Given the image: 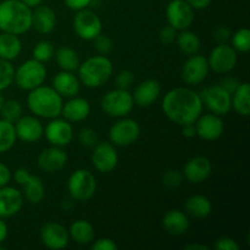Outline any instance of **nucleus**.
<instances>
[{"instance_id": "1", "label": "nucleus", "mask_w": 250, "mask_h": 250, "mask_svg": "<svg viewBox=\"0 0 250 250\" xmlns=\"http://www.w3.org/2000/svg\"><path fill=\"white\" fill-rule=\"evenodd\" d=\"M200 95L195 90L177 87L168 90L163 99V111L170 121L178 126L194 124L203 112Z\"/></svg>"}, {"instance_id": "2", "label": "nucleus", "mask_w": 250, "mask_h": 250, "mask_svg": "<svg viewBox=\"0 0 250 250\" xmlns=\"http://www.w3.org/2000/svg\"><path fill=\"white\" fill-rule=\"evenodd\" d=\"M32 28V9L20 0L0 2V31L23 34Z\"/></svg>"}, {"instance_id": "3", "label": "nucleus", "mask_w": 250, "mask_h": 250, "mask_svg": "<svg viewBox=\"0 0 250 250\" xmlns=\"http://www.w3.org/2000/svg\"><path fill=\"white\" fill-rule=\"evenodd\" d=\"M63 100L62 97L48 85H39L29 90L27 97V106L29 111L37 117L42 119H56L61 115Z\"/></svg>"}, {"instance_id": "4", "label": "nucleus", "mask_w": 250, "mask_h": 250, "mask_svg": "<svg viewBox=\"0 0 250 250\" xmlns=\"http://www.w3.org/2000/svg\"><path fill=\"white\" fill-rule=\"evenodd\" d=\"M78 78L88 88H99L110 80L114 72L111 60L105 55H95L80 63Z\"/></svg>"}, {"instance_id": "5", "label": "nucleus", "mask_w": 250, "mask_h": 250, "mask_svg": "<svg viewBox=\"0 0 250 250\" xmlns=\"http://www.w3.org/2000/svg\"><path fill=\"white\" fill-rule=\"evenodd\" d=\"M45 65L36 59H29L15 70L14 82L20 89L32 90L45 82L46 78Z\"/></svg>"}, {"instance_id": "6", "label": "nucleus", "mask_w": 250, "mask_h": 250, "mask_svg": "<svg viewBox=\"0 0 250 250\" xmlns=\"http://www.w3.org/2000/svg\"><path fill=\"white\" fill-rule=\"evenodd\" d=\"M67 189L72 200L88 202L97 192V180L90 171L77 168L68 177Z\"/></svg>"}, {"instance_id": "7", "label": "nucleus", "mask_w": 250, "mask_h": 250, "mask_svg": "<svg viewBox=\"0 0 250 250\" xmlns=\"http://www.w3.org/2000/svg\"><path fill=\"white\" fill-rule=\"evenodd\" d=\"M103 111L111 117H125L131 114L134 106V100L128 89H116L109 90L102 98Z\"/></svg>"}, {"instance_id": "8", "label": "nucleus", "mask_w": 250, "mask_h": 250, "mask_svg": "<svg viewBox=\"0 0 250 250\" xmlns=\"http://www.w3.org/2000/svg\"><path fill=\"white\" fill-rule=\"evenodd\" d=\"M73 31L83 41H94L103 31V22L94 11L83 9L73 17Z\"/></svg>"}, {"instance_id": "9", "label": "nucleus", "mask_w": 250, "mask_h": 250, "mask_svg": "<svg viewBox=\"0 0 250 250\" xmlns=\"http://www.w3.org/2000/svg\"><path fill=\"white\" fill-rule=\"evenodd\" d=\"M203 105L208 107L212 114L225 116L232 109L231 94L220 84H212L205 87L200 93Z\"/></svg>"}, {"instance_id": "10", "label": "nucleus", "mask_w": 250, "mask_h": 250, "mask_svg": "<svg viewBox=\"0 0 250 250\" xmlns=\"http://www.w3.org/2000/svg\"><path fill=\"white\" fill-rule=\"evenodd\" d=\"M141 134V126L138 122L128 117H121L109 129L110 143L117 146H128L133 144Z\"/></svg>"}, {"instance_id": "11", "label": "nucleus", "mask_w": 250, "mask_h": 250, "mask_svg": "<svg viewBox=\"0 0 250 250\" xmlns=\"http://www.w3.org/2000/svg\"><path fill=\"white\" fill-rule=\"evenodd\" d=\"M208 63L210 70L217 75H227L237 65L238 55L233 46L229 44H217L209 54Z\"/></svg>"}, {"instance_id": "12", "label": "nucleus", "mask_w": 250, "mask_h": 250, "mask_svg": "<svg viewBox=\"0 0 250 250\" xmlns=\"http://www.w3.org/2000/svg\"><path fill=\"white\" fill-rule=\"evenodd\" d=\"M14 178L19 185L23 187V198L31 204H39L45 197V186L38 176L29 173L26 168H17L14 173Z\"/></svg>"}, {"instance_id": "13", "label": "nucleus", "mask_w": 250, "mask_h": 250, "mask_svg": "<svg viewBox=\"0 0 250 250\" xmlns=\"http://www.w3.org/2000/svg\"><path fill=\"white\" fill-rule=\"evenodd\" d=\"M166 20L177 31L188 29L194 22V9L186 0H171L166 6Z\"/></svg>"}, {"instance_id": "14", "label": "nucleus", "mask_w": 250, "mask_h": 250, "mask_svg": "<svg viewBox=\"0 0 250 250\" xmlns=\"http://www.w3.org/2000/svg\"><path fill=\"white\" fill-rule=\"evenodd\" d=\"M92 164L98 172L109 173L116 168L119 164V154L112 143L109 142H98L93 146Z\"/></svg>"}, {"instance_id": "15", "label": "nucleus", "mask_w": 250, "mask_h": 250, "mask_svg": "<svg viewBox=\"0 0 250 250\" xmlns=\"http://www.w3.org/2000/svg\"><path fill=\"white\" fill-rule=\"evenodd\" d=\"M208 59L203 55H190L182 66V78L187 84L198 85L204 82L209 75Z\"/></svg>"}, {"instance_id": "16", "label": "nucleus", "mask_w": 250, "mask_h": 250, "mask_svg": "<svg viewBox=\"0 0 250 250\" xmlns=\"http://www.w3.org/2000/svg\"><path fill=\"white\" fill-rule=\"evenodd\" d=\"M44 136L51 146L63 148L73 139L72 125L65 119H51L44 128Z\"/></svg>"}, {"instance_id": "17", "label": "nucleus", "mask_w": 250, "mask_h": 250, "mask_svg": "<svg viewBox=\"0 0 250 250\" xmlns=\"http://www.w3.org/2000/svg\"><path fill=\"white\" fill-rule=\"evenodd\" d=\"M197 137L204 141H216L225 131V124L221 116L215 114L200 115L194 122Z\"/></svg>"}, {"instance_id": "18", "label": "nucleus", "mask_w": 250, "mask_h": 250, "mask_svg": "<svg viewBox=\"0 0 250 250\" xmlns=\"http://www.w3.org/2000/svg\"><path fill=\"white\" fill-rule=\"evenodd\" d=\"M41 241L46 248L60 250L67 247L70 242L68 229L58 222H48L41 229Z\"/></svg>"}, {"instance_id": "19", "label": "nucleus", "mask_w": 250, "mask_h": 250, "mask_svg": "<svg viewBox=\"0 0 250 250\" xmlns=\"http://www.w3.org/2000/svg\"><path fill=\"white\" fill-rule=\"evenodd\" d=\"M14 125L17 138L24 143H34L44 136V126L37 116H21Z\"/></svg>"}, {"instance_id": "20", "label": "nucleus", "mask_w": 250, "mask_h": 250, "mask_svg": "<svg viewBox=\"0 0 250 250\" xmlns=\"http://www.w3.org/2000/svg\"><path fill=\"white\" fill-rule=\"evenodd\" d=\"M67 160L68 156L62 148L51 146L50 148L44 149L39 154L38 166L44 172H58V171L62 170L65 167L66 164H67Z\"/></svg>"}, {"instance_id": "21", "label": "nucleus", "mask_w": 250, "mask_h": 250, "mask_svg": "<svg viewBox=\"0 0 250 250\" xmlns=\"http://www.w3.org/2000/svg\"><path fill=\"white\" fill-rule=\"evenodd\" d=\"M211 161L207 156L198 155L188 160L183 170V177L190 183H202L211 176Z\"/></svg>"}, {"instance_id": "22", "label": "nucleus", "mask_w": 250, "mask_h": 250, "mask_svg": "<svg viewBox=\"0 0 250 250\" xmlns=\"http://www.w3.org/2000/svg\"><path fill=\"white\" fill-rule=\"evenodd\" d=\"M23 207V194L15 187H0V217L6 219L19 214Z\"/></svg>"}, {"instance_id": "23", "label": "nucleus", "mask_w": 250, "mask_h": 250, "mask_svg": "<svg viewBox=\"0 0 250 250\" xmlns=\"http://www.w3.org/2000/svg\"><path fill=\"white\" fill-rule=\"evenodd\" d=\"M56 14L48 5H38L32 10V27L41 34H49L56 27Z\"/></svg>"}, {"instance_id": "24", "label": "nucleus", "mask_w": 250, "mask_h": 250, "mask_svg": "<svg viewBox=\"0 0 250 250\" xmlns=\"http://www.w3.org/2000/svg\"><path fill=\"white\" fill-rule=\"evenodd\" d=\"M161 94V85L156 80L143 81L137 85L133 93L134 104L142 107H148L159 99Z\"/></svg>"}, {"instance_id": "25", "label": "nucleus", "mask_w": 250, "mask_h": 250, "mask_svg": "<svg viewBox=\"0 0 250 250\" xmlns=\"http://www.w3.org/2000/svg\"><path fill=\"white\" fill-rule=\"evenodd\" d=\"M51 87L62 98H72L80 93L81 82L80 78L73 72L61 70L53 78V85Z\"/></svg>"}, {"instance_id": "26", "label": "nucleus", "mask_w": 250, "mask_h": 250, "mask_svg": "<svg viewBox=\"0 0 250 250\" xmlns=\"http://www.w3.org/2000/svg\"><path fill=\"white\" fill-rule=\"evenodd\" d=\"M90 114V104L87 99L80 97H72L62 105L61 115L68 122L84 121Z\"/></svg>"}, {"instance_id": "27", "label": "nucleus", "mask_w": 250, "mask_h": 250, "mask_svg": "<svg viewBox=\"0 0 250 250\" xmlns=\"http://www.w3.org/2000/svg\"><path fill=\"white\" fill-rule=\"evenodd\" d=\"M163 226L166 232L172 236H182L189 229L190 221L187 214L181 210H168L163 217Z\"/></svg>"}, {"instance_id": "28", "label": "nucleus", "mask_w": 250, "mask_h": 250, "mask_svg": "<svg viewBox=\"0 0 250 250\" xmlns=\"http://www.w3.org/2000/svg\"><path fill=\"white\" fill-rule=\"evenodd\" d=\"M68 234H70V238L75 241L77 244L87 246V244L92 243L93 239H94L95 231L94 227H93V225L89 221L80 219L71 224Z\"/></svg>"}, {"instance_id": "29", "label": "nucleus", "mask_w": 250, "mask_h": 250, "mask_svg": "<svg viewBox=\"0 0 250 250\" xmlns=\"http://www.w3.org/2000/svg\"><path fill=\"white\" fill-rule=\"evenodd\" d=\"M22 51V43L19 36L7 32L0 33V58L12 61L19 58Z\"/></svg>"}, {"instance_id": "30", "label": "nucleus", "mask_w": 250, "mask_h": 250, "mask_svg": "<svg viewBox=\"0 0 250 250\" xmlns=\"http://www.w3.org/2000/svg\"><path fill=\"white\" fill-rule=\"evenodd\" d=\"M232 109L238 115L248 117L250 114V85L248 82L239 83L238 88L232 93Z\"/></svg>"}, {"instance_id": "31", "label": "nucleus", "mask_w": 250, "mask_h": 250, "mask_svg": "<svg viewBox=\"0 0 250 250\" xmlns=\"http://www.w3.org/2000/svg\"><path fill=\"white\" fill-rule=\"evenodd\" d=\"M186 211L197 219H205L212 211V204L205 195L195 194L186 200Z\"/></svg>"}, {"instance_id": "32", "label": "nucleus", "mask_w": 250, "mask_h": 250, "mask_svg": "<svg viewBox=\"0 0 250 250\" xmlns=\"http://www.w3.org/2000/svg\"><path fill=\"white\" fill-rule=\"evenodd\" d=\"M54 56H55L56 62L61 70L75 72L80 67V56L75 49L68 48V46H61L55 51Z\"/></svg>"}, {"instance_id": "33", "label": "nucleus", "mask_w": 250, "mask_h": 250, "mask_svg": "<svg viewBox=\"0 0 250 250\" xmlns=\"http://www.w3.org/2000/svg\"><path fill=\"white\" fill-rule=\"evenodd\" d=\"M176 43H177L178 49L188 56L198 54L200 45H202L197 33L188 31V29H183V31H180V33H177Z\"/></svg>"}, {"instance_id": "34", "label": "nucleus", "mask_w": 250, "mask_h": 250, "mask_svg": "<svg viewBox=\"0 0 250 250\" xmlns=\"http://www.w3.org/2000/svg\"><path fill=\"white\" fill-rule=\"evenodd\" d=\"M16 139L15 125L6 120H0V154L9 151L15 146Z\"/></svg>"}, {"instance_id": "35", "label": "nucleus", "mask_w": 250, "mask_h": 250, "mask_svg": "<svg viewBox=\"0 0 250 250\" xmlns=\"http://www.w3.org/2000/svg\"><path fill=\"white\" fill-rule=\"evenodd\" d=\"M22 114H23V106L21 105V103L15 99L5 100L4 105L0 110L1 119L11 122V124H15L22 116Z\"/></svg>"}, {"instance_id": "36", "label": "nucleus", "mask_w": 250, "mask_h": 250, "mask_svg": "<svg viewBox=\"0 0 250 250\" xmlns=\"http://www.w3.org/2000/svg\"><path fill=\"white\" fill-rule=\"evenodd\" d=\"M32 55H33V59L41 61V62H48L55 55V48L51 42L41 41L34 45Z\"/></svg>"}, {"instance_id": "37", "label": "nucleus", "mask_w": 250, "mask_h": 250, "mask_svg": "<svg viewBox=\"0 0 250 250\" xmlns=\"http://www.w3.org/2000/svg\"><path fill=\"white\" fill-rule=\"evenodd\" d=\"M232 46L237 53H248L250 50V31L248 28H239L231 37Z\"/></svg>"}, {"instance_id": "38", "label": "nucleus", "mask_w": 250, "mask_h": 250, "mask_svg": "<svg viewBox=\"0 0 250 250\" xmlns=\"http://www.w3.org/2000/svg\"><path fill=\"white\" fill-rule=\"evenodd\" d=\"M15 68L10 61L0 58V92L7 89L14 83Z\"/></svg>"}, {"instance_id": "39", "label": "nucleus", "mask_w": 250, "mask_h": 250, "mask_svg": "<svg viewBox=\"0 0 250 250\" xmlns=\"http://www.w3.org/2000/svg\"><path fill=\"white\" fill-rule=\"evenodd\" d=\"M183 175L178 170H167L163 175V183L165 187L173 189V188L180 187L182 183Z\"/></svg>"}, {"instance_id": "40", "label": "nucleus", "mask_w": 250, "mask_h": 250, "mask_svg": "<svg viewBox=\"0 0 250 250\" xmlns=\"http://www.w3.org/2000/svg\"><path fill=\"white\" fill-rule=\"evenodd\" d=\"M93 42H94L95 50L102 55H106L114 49V43H112L111 38L103 33H100Z\"/></svg>"}, {"instance_id": "41", "label": "nucleus", "mask_w": 250, "mask_h": 250, "mask_svg": "<svg viewBox=\"0 0 250 250\" xmlns=\"http://www.w3.org/2000/svg\"><path fill=\"white\" fill-rule=\"evenodd\" d=\"M78 141L83 146L93 148L98 143V134L92 128H82L78 133Z\"/></svg>"}, {"instance_id": "42", "label": "nucleus", "mask_w": 250, "mask_h": 250, "mask_svg": "<svg viewBox=\"0 0 250 250\" xmlns=\"http://www.w3.org/2000/svg\"><path fill=\"white\" fill-rule=\"evenodd\" d=\"M134 82V76L131 71L122 70L117 73L116 78H115V83H116V88L120 89H128Z\"/></svg>"}, {"instance_id": "43", "label": "nucleus", "mask_w": 250, "mask_h": 250, "mask_svg": "<svg viewBox=\"0 0 250 250\" xmlns=\"http://www.w3.org/2000/svg\"><path fill=\"white\" fill-rule=\"evenodd\" d=\"M177 29L173 28L172 26L167 24V26L163 27L159 32V38L163 42L164 44H172L173 42H176V38H177Z\"/></svg>"}, {"instance_id": "44", "label": "nucleus", "mask_w": 250, "mask_h": 250, "mask_svg": "<svg viewBox=\"0 0 250 250\" xmlns=\"http://www.w3.org/2000/svg\"><path fill=\"white\" fill-rule=\"evenodd\" d=\"M214 248L216 250H239V244L231 237H221L215 242Z\"/></svg>"}, {"instance_id": "45", "label": "nucleus", "mask_w": 250, "mask_h": 250, "mask_svg": "<svg viewBox=\"0 0 250 250\" xmlns=\"http://www.w3.org/2000/svg\"><path fill=\"white\" fill-rule=\"evenodd\" d=\"M231 37L232 33L227 27L220 26L214 32V39L217 44H227L231 41Z\"/></svg>"}, {"instance_id": "46", "label": "nucleus", "mask_w": 250, "mask_h": 250, "mask_svg": "<svg viewBox=\"0 0 250 250\" xmlns=\"http://www.w3.org/2000/svg\"><path fill=\"white\" fill-rule=\"evenodd\" d=\"M93 250H117L119 246L111 238H100L92 246Z\"/></svg>"}, {"instance_id": "47", "label": "nucleus", "mask_w": 250, "mask_h": 250, "mask_svg": "<svg viewBox=\"0 0 250 250\" xmlns=\"http://www.w3.org/2000/svg\"><path fill=\"white\" fill-rule=\"evenodd\" d=\"M93 0H63L65 5L67 6V9L72 10V11H80V10L87 9L90 4H92Z\"/></svg>"}, {"instance_id": "48", "label": "nucleus", "mask_w": 250, "mask_h": 250, "mask_svg": "<svg viewBox=\"0 0 250 250\" xmlns=\"http://www.w3.org/2000/svg\"><path fill=\"white\" fill-rule=\"evenodd\" d=\"M239 83L241 82H238V81H237L234 77H232V76H227V77L222 78V81L220 82V85H221L224 89H226L227 92L232 95V93H233L234 90L238 88Z\"/></svg>"}, {"instance_id": "49", "label": "nucleus", "mask_w": 250, "mask_h": 250, "mask_svg": "<svg viewBox=\"0 0 250 250\" xmlns=\"http://www.w3.org/2000/svg\"><path fill=\"white\" fill-rule=\"evenodd\" d=\"M10 180H11V171L4 163H0V187L9 185Z\"/></svg>"}, {"instance_id": "50", "label": "nucleus", "mask_w": 250, "mask_h": 250, "mask_svg": "<svg viewBox=\"0 0 250 250\" xmlns=\"http://www.w3.org/2000/svg\"><path fill=\"white\" fill-rule=\"evenodd\" d=\"M194 10H204L211 4V0H186Z\"/></svg>"}, {"instance_id": "51", "label": "nucleus", "mask_w": 250, "mask_h": 250, "mask_svg": "<svg viewBox=\"0 0 250 250\" xmlns=\"http://www.w3.org/2000/svg\"><path fill=\"white\" fill-rule=\"evenodd\" d=\"M181 127H182V133L186 138H193V137L197 136L194 124H187V125H183V126Z\"/></svg>"}, {"instance_id": "52", "label": "nucleus", "mask_w": 250, "mask_h": 250, "mask_svg": "<svg viewBox=\"0 0 250 250\" xmlns=\"http://www.w3.org/2000/svg\"><path fill=\"white\" fill-rule=\"evenodd\" d=\"M7 231H9V229H7L6 222L0 217V244L4 243V241L6 239Z\"/></svg>"}, {"instance_id": "53", "label": "nucleus", "mask_w": 250, "mask_h": 250, "mask_svg": "<svg viewBox=\"0 0 250 250\" xmlns=\"http://www.w3.org/2000/svg\"><path fill=\"white\" fill-rule=\"evenodd\" d=\"M186 250H209V247L204 246V244H188L185 247Z\"/></svg>"}, {"instance_id": "54", "label": "nucleus", "mask_w": 250, "mask_h": 250, "mask_svg": "<svg viewBox=\"0 0 250 250\" xmlns=\"http://www.w3.org/2000/svg\"><path fill=\"white\" fill-rule=\"evenodd\" d=\"M20 1H22L24 5H27L28 7H31V9H34V7L38 6V5L43 4L44 0H20Z\"/></svg>"}, {"instance_id": "55", "label": "nucleus", "mask_w": 250, "mask_h": 250, "mask_svg": "<svg viewBox=\"0 0 250 250\" xmlns=\"http://www.w3.org/2000/svg\"><path fill=\"white\" fill-rule=\"evenodd\" d=\"M4 103H5V98L2 97L1 92H0V110H1V107H2V105H4Z\"/></svg>"}, {"instance_id": "56", "label": "nucleus", "mask_w": 250, "mask_h": 250, "mask_svg": "<svg viewBox=\"0 0 250 250\" xmlns=\"http://www.w3.org/2000/svg\"><path fill=\"white\" fill-rule=\"evenodd\" d=\"M2 249H4V247H2L1 244H0V250H2Z\"/></svg>"}]
</instances>
